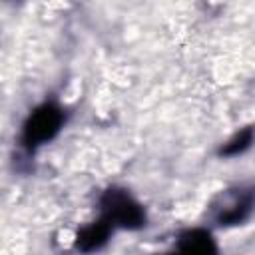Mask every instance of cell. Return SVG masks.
Masks as SVG:
<instances>
[{
	"label": "cell",
	"instance_id": "cell-6",
	"mask_svg": "<svg viewBox=\"0 0 255 255\" xmlns=\"http://www.w3.org/2000/svg\"><path fill=\"white\" fill-rule=\"evenodd\" d=\"M253 141V129H243L241 133H237L231 141H227L223 147H221V155H237L241 151H245Z\"/></svg>",
	"mask_w": 255,
	"mask_h": 255
},
{
	"label": "cell",
	"instance_id": "cell-7",
	"mask_svg": "<svg viewBox=\"0 0 255 255\" xmlns=\"http://www.w3.org/2000/svg\"><path fill=\"white\" fill-rule=\"evenodd\" d=\"M171 255H181V253H179V251H177V253H171Z\"/></svg>",
	"mask_w": 255,
	"mask_h": 255
},
{
	"label": "cell",
	"instance_id": "cell-2",
	"mask_svg": "<svg viewBox=\"0 0 255 255\" xmlns=\"http://www.w3.org/2000/svg\"><path fill=\"white\" fill-rule=\"evenodd\" d=\"M102 205L106 211V217L112 225H122L128 229H137L143 225L145 215L143 209L122 189H110L102 197Z\"/></svg>",
	"mask_w": 255,
	"mask_h": 255
},
{
	"label": "cell",
	"instance_id": "cell-4",
	"mask_svg": "<svg viewBox=\"0 0 255 255\" xmlns=\"http://www.w3.org/2000/svg\"><path fill=\"white\" fill-rule=\"evenodd\" d=\"M110 231H112V223L108 219H102L98 223H92V225L84 227L80 231V235H78V241H76L78 249H82V251H96V249H100L108 241Z\"/></svg>",
	"mask_w": 255,
	"mask_h": 255
},
{
	"label": "cell",
	"instance_id": "cell-1",
	"mask_svg": "<svg viewBox=\"0 0 255 255\" xmlns=\"http://www.w3.org/2000/svg\"><path fill=\"white\" fill-rule=\"evenodd\" d=\"M64 124V114L58 106L54 104H44L36 108L30 118L24 124V133L22 139L28 147H36L48 139H52Z\"/></svg>",
	"mask_w": 255,
	"mask_h": 255
},
{
	"label": "cell",
	"instance_id": "cell-3",
	"mask_svg": "<svg viewBox=\"0 0 255 255\" xmlns=\"http://www.w3.org/2000/svg\"><path fill=\"white\" fill-rule=\"evenodd\" d=\"M181 255H217V245L213 237L203 229H191L179 239Z\"/></svg>",
	"mask_w": 255,
	"mask_h": 255
},
{
	"label": "cell",
	"instance_id": "cell-5",
	"mask_svg": "<svg viewBox=\"0 0 255 255\" xmlns=\"http://www.w3.org/2000/svg\"><path fill=\"white\" fill-rule=\"evenodd\" d=\"M253 191H243L239 193L237 199L231 201V205L223 207L221 213L217 215V221L221 225H235L239 221H243L247 217V213L251 211V205H253Z\"/></svg>",
	"mask_w": 255,
	"mask_h": 255
}]
</instances>
